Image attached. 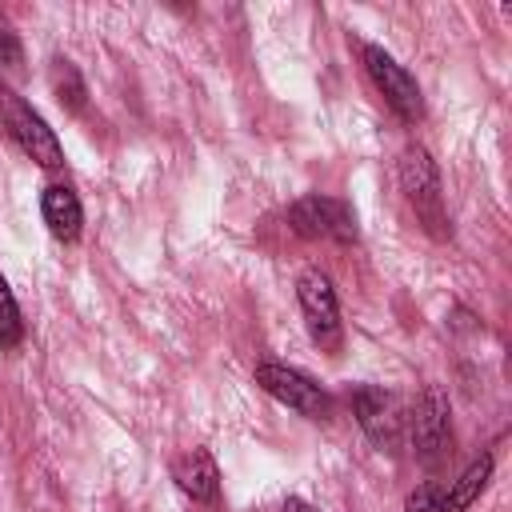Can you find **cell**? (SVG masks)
Returning a JSON list of instances; mask_svg holds the SVG:
<instances>
[{
    "label": "cell",
    "instance_id": "obj_1",
    "mask_svg": "<svg viewBox=\"0 0 512 512\" xmlns=\"http://www.w3.org/2000/svg\"><path fill=\"white\" fill-rule=\"evenodd\" d=\"M400 188L408 196V204L416 208V220L440 240L448 236V212H444V196H440V172L436 160L428 156V148L408 144L400 156Z\"/></svg>",
    "mask_w": 512,
    "mask_h": 512
},
{
    "label": "cell",
    "instance_id": "obj_2",
    "mask_svg": "<svg viewBox=\"0 0 512 512\" xmlns=\"http://www.w3.org/2000/svg\"><path fill=\"white\" fill-rule=\"evenodd\" d=\"M0 116H4V128L20 144L24 156H32L44 168H60L64 164V148H60L56 132L48 128V120L32 104H24L12 88H0Z\"/></svg>",
    "mask_w": 512,
    "mask_h": 512
},
{
    "label": "cell",
    "instance_id": "obj_3",
    "mask_svg": "<svg viewBox=\"0 0 512 512\" xmlns=\"http://www.w3.org/2000/svg\"><path fill=\"white\" fill-rule=\"evenodd\" d=\"M408 428H412V452H416L420 464L436 468L440 460H448V452H452V408H448V396L436 384H428L420 392Z\"/></svg>",
    "mask_w": 512,
    "mask_h": 512
},
{
    "label": "cell",
    "instance_id": "obj_4",
    "mask_svg": "<svg viewBox=\"0 0 512 512\" xmlns=\"http://www.w3.org/2000/svg\"><path fill=\"white\" fill-rule=\"evenodd\" d=\"M360 56H364V68H368L376 92L388 100V108H392L400 120L416 124V120L424 116V96H420V84L408 76V68L396 64L380 44H364Z\"/></svg>",
    "mask_w": 512,
    "mask_h": 512
},
{
    "label": "cell",
    "instance_id": "obj_5",
    "mask_svg": "<svg viewBox=\"0 0 512 512\" xmlns=\"http://www.w3.org/2000/svg\"><path fill=\"white\" fill-rule=\"evenodd\" d=\"M296 300H300V312H304V324H308L312 340H316L324 352H336L344 336H340V304H336L332 280H328L320 268L300 272V280H296Z\"/></svg>",
    "mask_w": 512,
    "mask_h": 512
},
{
    "label": "cell",
    "instance_id": "obj_6",
    "mask_svg": "<svg viewBox=\"0 0 512 512\" xmlns=\"http://www.w3.org/2000/svg\"><path fill=\"white\" fill-rule=\"evenodd\" d=\"M256 384L272 396V400H280V404H288L292 412H300V416H308V420H324L328 412H332V400H328V392L312 380V376H304L300 368H288V364H256Z\"/></svg>",
    "mask_w": 512,
    "mask_h": 512
},
{
    "label": "cell",
    "instance_id": "obj_7",
    "mask_svg": "<svg viewBox=\"0 0 512 512\" xmlns=\"http://www.w3.org/2000/svg\"><path fill=\"white\" fill-rule=\"evenodd\" d=\"M288 224L308 240H336V244L356 240V212L332 196H300L288 208Z\"/></svg>",
    "mask_w": 512,
    "mask_h": 512
},
{
    "label": "cell",
    "instance_id": "obj_8",
    "mask_svg": "<svg viewBox=\"0 0 512 512\" xmlns=\"http://www.w3.org/2000/svg\"><path fill=\"white\" fill-rule=\"evenodd\" d=\"M352 412H356L360 428H364L376 444H396V436H400V408H396V400H392L384 388L360 384V388L352 392Z\"/></svg>",
    "mask_w": 512,
    "mask_h": 512
},
{
    "label": "cell",
    "instance_id": "obj_9",
    "mask_svg": "<svg viewBox=\"0 0 512 512\" xmlns=\"http://www.w3.org/2000/svg\"><path fill=\"white\" fill-rule=\"evenodd\" d=\"M172 480L196 504H216V496H220V468L204 448H192V452L176 456L172 460Z\"/></svg>",
    "mask_w": 512,
    "mask_h": 512
},
{
    "label": "cell",
    "instance_id": "obj_10",
    "mask_svg": "<svg viewBox=\"0 0 512 512\" xmlns=\"http://www.w3.org/2000/svg\"><path fill=\"white\" fill-rule=\"evenodd\" d=\"M40 212H44V224H48V232H52L56 240L72 244V240L80 236V224H84V208H80V200H76V192H72V188H64V184H52V188H44Z\"/></svg>",
    "mask_w": 512,
    "mask_h": 512
},
{
    "label": "cell",
    "instance_id": "obj_11",
    "mask_svg": "<svg viewBox=\"0 0 512 512\" xmlns=\"http://www.w3.org/2000/svg\"><path fill=\"white\" fill-rule=\"evenodd\" d=\"M488 480H492V456L484 452V456H476L448 488H440V508H436V512H464V508L484 492Z\"/></svg>",
    "mask_w": 512,
    "mask_h": 512
},
{
    "label": "cell",
    "instance_id": "obj_12",
    "mask_svg": "<svg viewBox=\"0 0 512 512\" xmlns=\"http://www.w3.org/2000/svg\"><path fill=\"white\" fill-rule=\"evenodd\" d=\"M48 84H52V96H56L68 112H80V108H84L88 88H84V80H80V72H76L72 60H52V68H48Z\"/></svg>",
    "mask_w": 512,
    "mask_h": 512
},
{
    "label": "cell",
    "instance_id": "obj_13",
    "mask_svg": "<svg viewBox=\"0 0 512 512\" xmlns=\"http://www.w3.org/2000/svg\"><path fill=\"white\" fill-rule=\"evenodd\" d=\"M20 336H24V320H20V308H16L8 280L0 276V344L12 348V344H20Z\"/></svg>",
    "mask_w": 512,
    "mask_h": 512
},
{
    "label": "cell",
    "instance_id": "obj_14",
    "mask_svg": "<svg viewBox=\"0 0 512 512\" xmlns=\"http://www.w3.org/2000/svg\"><path fill=\"white\" fill-rule=\"evenodd\" d=\"M436 508H440V484H420L404 504V512H436Z\"/></svg>",
    "mask_w": 512,
    "mask_h": 512
},
{
    "label": "cell",
    "instance_id": "obj_15",
    "mask_svg": "<svg viewBox=\"0 0 512 512\" xmlns=\"http://www.w3.org/2000/svg\"><path fill=\"white\" fill-rule=\"evenodd\" d=\"M20 60H24V56H20V40H16L12 32H0V68H4V72H16Z\"/></svg>",
    "mask_w": 512,
    "mask_h": 512
},
{
    "label": "cell",
    "instance_id": "obj_16",
    "mask_svg": "<svg viewBox=\"0 0 512 512\" xmlns=\"http://www.w3.org/2000/svg\"><path fill=\"white\" fill-rule=\"evenodd\" d=\"M284 512H316V508H308V504H304V500H296V496H292V500H288V504H284Z\"/></svg>",
    "mask_w": 512,
    "mask_h": 512
}]
</instances>
